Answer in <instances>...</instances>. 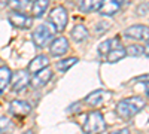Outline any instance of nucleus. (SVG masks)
Returning <instances> with one entry per match:
<instances>
[{
	"instance_id": "1",
	"label": "nucleus",
	"mask_w": 149,
	"mask_h": 134,
	"mask_svg": "<svg viewBox=\"0 0 149 134\" xmlns=\"http://www.w3.org/2000/svg\"><path fill=\"white\" fill-rule=\"evenodd\" d=\"M145 106H146V101L142 97H128V99H124V100L118 101V104L115 107V112L118 116H121L124 119H128V118H133L136 113H139Z\"/></svg>"
},
{
	"instance_id": "2",
	"label": "nucleus",
	"mask_w": 149,
	"mask_h": 134,
	"mask_svg": "<svg viewBox=\"0 0 149 134\" xmlns=\"http://www.w3.org/2000/svg\"><path fill=\"white\" fill-rule=\"evenodd\" d=\"M85 134H102L106 130V121L100 112H90L82 125Z\"/></svg>"
},
{
	"instance_id": "3",
	"label": "nucleus",
	"mask_w": 149,
	"mask_h": 134,
	"mask_svg": "<svg viewBox=\"0 0 149 134\" xmlns=\"http://www.w3.org/2000/svg\"><path fill=\"white\" fill-rule=\"evenodd\" d=\"M55 33V28L51 26L49 22H43L40 26H37L33 31V43L37 46V48H43L49 40L52 39V36Z\"/></svg>"
},
{
	"instance_id": "4",
	"label": "nucleus",
	"mask_w": 149,
	"mask_h": 134,
	"mask_svg": "<svg viewBox=\"0 0 149 134\" xmlns=\"http://www.w3.org/2000/svg\"><path fill=\"white\" fill-rule=\"evenodd\" d=\"M67 10L63 6H55L49 12V24L55 28V31H63L67 26Z\"/></svg>"
},
{
	"instance_id": "5",
	"label": "nucleus",
	"mask_w": 149,
	"mask_h": 134,
	"mask_svg": "<svg viewBox=\"0 0 149 134\" xmlns=\"http://www.w3.org/2000/svg\"><path fill=\"white\" fill-rule=\"evenodd\" d=\"M29 83H30V73L27 70H18L10 78V88L15 92H21L22 90H26Z\"/></svg>"
},
{
	"instance_id": "6",
	"label": "nucleus",
	"mask_w": 149,
	"mask_h": 134,
	"mask_svg": "<svg viewBox=\"0 0 149 134\" xmlns=\"http://www.w3.org/2000/svg\"><path fill=\"white\" fill-rule=\"evenodd\" d=\"M127 39L133 40H149V27L143 26V24H136V26L128 27L124 31Z\"/></svg>"
},
{
	"instance_id": "7",
	"label": "nucleus",
	"mask_w": 149,
	"mask_h": 134,
	"mask_svg": "<svg viewBox=\"0 0 149 134\" xmlns=\"http://www.w3.org/2000/svg\"><path fill=\"white\" fill-rule=\"evenodd\" d=\"M8 19L12 26L17 27V28H30L31 22H33L31 17L22 14V12H17V10H12L8 17Z\"/></svg>"
},
{
	"instance_id": "8",
	"label": "nucleus",
	"mask_w": 149,
	"mask_h": 134,
	"mask_svg": "<svg viewBox=\"0 0 149 134\" xmlns=\"http://www.w3.org/2000/svg\"><path fill=\"white\" fill-rule=\"evenodd\" d=\"M121 5H122L121 0H104V2H102V6L98 9V14L102 17H112L119 10Z\"/></svg>"
},
{
	"instance_id": "9",
	"label": "nucleus",
	"mask_w": 149,
	"mask_h": 134,
	"mask_svg": "<svg viewBox=\"0 0 149 134\" xmlns=\"http://www.w3.org/2000/svg\"><path fill=\"white\" fill-rule=\"evenodd\" d=\"M9 110L15 116H27L31 112V106L30 103L24 101V100H14L9 104Z\"/></svg>"
},
{
	"instance_id": "10",
	"label": "nucleus",
	"mask_w": 149,
	"mask_h": 134,
	"mask_svg": "<svg viewBox=\"0 0 149 134\" xmlns=\"http://www.w3.org/2000/svg\"><path fill=\"white\" fill-rule=\"evenodd\" d=\"M48 66H49V58L46 55H43V54L36 55L30 61V64H29V73L36 75V73H39V72L48 69Z\"/></svg>"
},
{
	"instance_id": "11",
	"label": "nucleus",
	"mask_w": 149,
	"mask_h": 134,
	"mask_svg": "<svg viewBox=\"0 0 149 134\" xmlns=\"http://www.w3.org/2000/svg\"><path fill=\"white\" fill-rule=\"evenodd\" d=\"M67 51H69V40L66 37H57L49 46V52L54 57H61Z\"/></svg>"
},
{
	"instance_id": "12",
	"label": "nucleus",
	"mask_w": 149,
	"mask_h": 134,
	"mask_svg": "<svg viewBox=\"0 0 149 134\" xmlns=\"http://www.w3.org/2000/svg\"><path fill=\"white\" fill-rule=\"evenodd\" d=\"M52 78V70L51 69H45L39 73H36V75L30 79V83L33 88H40V87H45V85L51 81Z\"/></svg>"
},
{
	"instance_id": "13",
	"label": "nucleus",
	"mask_w": 149,
	"mask_h": 134,
	"mask_svg": "<svg viewBox=\"0 0 149 134\" xmlns=\"http://www.w3.org/2000/svg\"><path fill=\"white\" fill-rule=\"evenodd\" d=\"M106 94H107V92L103 91V90H95V91H93V92H90L88 95H86L84 101H85L86 104H90V106H98L100 103H103Z\"/></svg>"
},
{
	"instance_id": "14",
	"label": "nucleus",
	"mask_w": 149,
	"mask_h": 134,
	"mask_svg": "<svg viewBox=\"0 0 149 134\" xmlns=\"http://www.w3.org/2000/svg\"><path fill=\"white\" fill-rule=\"evenodd\" d=\"M70 36L73 37L74 42H78V43H79V42L86 40V37H88V30H86V27L84 26V24H76V26L72 28Z\"/></svg>"
},
{
	"instance_id": "15",
	"label": "nucleus",
	"mask_w": 149,
	"mask_h": 134,
	"mask_svg": "<svg viewBox=\"0 0 149 134\" xmlns=\"http://www.w3.org/2000/svg\"><path fill=\"white\" fill-rule=\"evenodd\" d=\"M125 48H124L122 45L121 46H115V48H112L110 52L106 55V60H107V63H118L121 61V60L125 57Z\"/></svg>"
},
{
	"instance_id": "16",
	"label": "nucleus",
	"mask_w": 149,
	"mask_h": 134,
	"mask_svg": "<svg viewBox=\"0 0 149 134\" xmlns=\"http://www.w3.org/2000/svg\"><path fill=\"white\" fill-rule=\"evenodd\" d=\"M10 78H12V72L9 67L2 66L0 67V95H2L6 90V87L10 83Z\"/></svg>"
},
{
	"instance_id": "17",
	"label": "nucleus",
	"mask_w": 149,
	"mask_h": 134,
	"mask_svg": "<svg viewBox=\"0 0 149 134\" xmlns=\"http://www.w3.org/2000/svg\"><path fill=\"white\" fill-rule=\"evenodd\" d=\"M48 6H49L48 0H36V2H33L31 3V14H33V17L34 18H40L46 12Z\"/></svg>"
},
{
	"instance_id": "18",
	"label": "nucleus",
	"mask_w": 149,
	"mask_h": 134,
	"mask_svg": "<svg viewBox=\"0 0 149 134\" xmlns=\"http://www.w3.org/2000/svg\"><path fill=\"white\" fill-rule=\"evenodd\" d=\"M100 6H102L100 0H82V2L78 3V8L82 12H94V10L98 12Z\"/></svg>"
},
{
	"instance_id": "19",
	"label": "nucleus",
	"mask_w": 149,
	"mask_h": 134,
	"mask_svg": "<svg viewBox=\"0 0 149 134\" xmlns=\"http://www.w3.org/2000/svg\"><path fill=\"white\" fill-rule=\"evenodd\" d=\"M115 46H121V42L119 39H113V40H104L102 42L100 45H98V54H100L102 57H106L112 48H115Z\"/></svg>"
},
{
	"instance_id": "20",
	"label": "nucleus",
	"mask_w": 149,
	"mask_h": 134,
	"mask_svg": "<svg viewBox=\"0 0 149 134\" xmlns=\"http://www.w3.org/2000/svg\"><path fill=\"white\" fill-rule=\"evenodd\" d=\"M78 61H79V60H78L76 57H69V58H66V60H61V61H58L57 69H58V72H61V73H66L70 67H73Z\"/></svg>"
},
{
	"instance_id": "21",
	"label": "nucleus",
	"mask_w": 149,
	"mask_h": 134,
	"mask_svg": "<svg viewBox=\"0 0 149 134\" xmlns=\"http://www.w3.org/2000/svg\"><path fill=\"white\" fill-rule=\"evenodd\" d=\"M143 52H145L143 46H140L137 43H133V45L127 46V49H125V54L130 57H140V55H143Z\"/></svg>"
},
{
	"instance_id": "22",
	"label": "nucleus",
	"mask_w": 149,
	"mask_h": 134,
	"mask_svg": "<svg viewBox=\"0 0 149 134\" xmlns=\"http://www.w3.org/2000/svg\"><path fill=\"white\" fill-rule=\"evenodd\" d=\"M9 5L14 8L17 12H22V14H24L26 10L31 9V3L27 2V0H22V2H15V0H14V2H10Z\"/></svg>"
},
{
	"instance_id": "23",
	"label": "nucleus",
	"mask_w": 149,
	"mask_h": 134,
	"mask_svg": "<svg viewBox=\"0 0 149 134\" xmlns=\"http://www.w3.org/2000/svg\"><path fill=\"white\" fill-rule=\"evenodd\" d=\"M110 28V24L107 22V21H102V22H97L95 24V33L97 34H103V33H106L107 30Z\"/></svg>"
},
{
	"instance_id": "24",
	"label": "nucleus",
	"mask_w": 149,
	"mask_h": 134,
	"mask_svg": "<svg viewBox=\"0 0 149 134\" xmlns=\"http://www.w3.org/2000/svg\"><path fill=\"white\" fill-rule=\"evenodd\" d=\"M9 127H10L9 118H6V116H3V115H0V134H3Z\"/></svg>"
},
{
	"instance_id": "25",
	"label": "nucleus",
	"mask_w": 149,
	"mask_h": 134,
	"mask_svg": "<svg viewBox=\"0 0 149 134\" xmlns=\"http://www.w3.org/2000/svg\"><path fill=\"white\" fill-rule=\"evenodd\" d=\"M146 10H149V3H143L137 6V15H145Z\"/></svg>"
},
{
	"instance_id": "26",
	"label": "nucleus",
	"mask_w": 149,
	"mask_h": 134,
	"mask_svg": "<svg viewBox=\"0 0 149 134\" xmlns=\"http://www.w3.org/2000/svg\"><path fill=\"white\" fill-rule=\"evenodd\" d=\"M109 134H130V130L128 128H121V130H116V131H112Z\"/></svg>"
},
{
	"instance_id": "27",
	"label": "nucleus",
	"mask_w": 149,
	"mask_h": 134,
	"mask_svg": "<svg viewBox=\"0 0 149 134\" xmlns=\"http://www.w3.org/2000/svg\"><path fill=\"white\" fill-rule=\"evenodd\" d=\"M143 51H145V52H143V54H145V55H148V57H149V40H148V42H146V46H145V48H143Z\"/></svg>"
},
{
	"instance_id": "28",
	"label": "nucleus",
	"mask_w": 149,
	"mask_h": 134,
	"mask_svg": "<svg viewBox=\"0 0 149 134\" xmlns=\"http://www.w3.org/2000/svg\"><path fill=\"white\" fill-rule=\"evenodd\" d=\"M136 81H149V75H143V76H139V78H136Z\"/></svg>"
},
{
	"instance_id": "29",
	"label": "nucleus",
	"mask_w": 149,
	"mask_h": 134,
	"mask_svg": "<svg viewBox=\"0 0 149 134\" xmlns=\"http://www.w3.org/2000/svg\"><path fill=\"white\" fill-rule=\"evenodd\" d=\"M145 90H146V94H148V97H149V81L145 83Z\"/></svg>"
},
{
	"instance_id": "30",
	"label": "nucleus",
	"mask_w": 149,
	"mask_h": 134,
	"mask_svg": "<svg viewBox=\"0 0 149 134\" xmlns=\"http://www.w3.org/2000/svg\"><path fill=\"white\" fill-rule=\"evenodd\" d=\"M24 134H34V131H33V130H29V131H26Z\"/></svg>"
}]
</instances>
